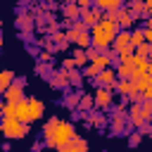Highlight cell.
<instances>
[{
  "label": "cell",
  "instance_id": "1",
  "mask_svg": "<svg viewBox=\"0 0 152 152\" xmlns=\"http://www.w3.org/2000/svg\"><path fill=\"white\" fill-rule=\"evenodd\" d=\"M43 138H45V145H48V147L62 150V147L71 145L76 135H74V126H71L69 121L50 119V121L45 124V128H43Z\"/></svg>",
  "mask_w": 152,
  "mask_h": 152
},
{
  "label": "cell",
  "instance_id": "2",
  "mask_svg": "<svg viewBox=\"0 0 152 152\" xmlns=\"http://www.w3.org/2000/svg\"><path fill=\"white\" fill-rule=\"evenodd\" d=\"M116 33H119V21L116 19H107V17L90 28V38H93V45L97 50H107L114 43Z\"/></svg>",
  "mask_w": 152,
  "mask_h": 152
},
{
  "label": "cell",
  "instance_id": "3",
  "mask_svg": "<svg viewBox=\"0 0 152 152\" xmlns=\"http://www.w3.org/2000/svg\"><path fill=\"white\" fill-rule=\"evenodd\" d=\"M112 57H114V55L88 50V62H90V64H88V69H86V76H93V78H97V76H100V71L109 69V62H112Z\"/></svg>",
  "mask_w": 152,
  "mask_h": 152
},
{
  "label": "cell",
  "instance_id": "4",
  "mask_svg": "<svg viewBox=\"0 0 152 152\" xmlns=\"http://www.w3.org/2000/svg\"><path fill=\"white\" fill-rule=\"evenodd\" d=\"M66 36H69V40H71V43H76L81 50H86V48L93 43V38H90V33L86 31V24H83V21H76Z\"/></svg>",
  "mask_w": 152,
  "mask_h": 152
},
{
  "label": "cell",
  "instance_id": "5",
  "mask_svg": "<svg viewBox=\"0 0 152 152\" xmlns=\"http://www.w3.org/2000/svg\"><path fill=\"white\" fill-rule=\"evenodd\" d=\"M2 133L14 140V138H24L28 133V124H21L19 119H2Z\"/></svg>",
  "mask_w": 152,
  "mask_h": 152
},
{
  "label": "cell",
  "instance_id": "6",
  "mask_svg": "<svg viewBox=\"0 0 152 152\" xmlns=\"http://www.w3.org/2000/svg\"><path fill=\"white\" fill-rule=\"evenodd\" d=\"M114 52L124 55V52H133V43H131V33L128 31H119L114 38Z\"/></svg>",
  "mask_w": 152,
  "mask_h": 152
},
{
  "label": "cell",
  "instance_id": "7",
  "mask_svg": "<svg viewBox=\"0 0 152 152\" xmlns=\"http://www.w3.org/2000/svg\"><path fill=\"white\" fill-rule=\"evenodd\" d=\"M24 100V88H21V81H14L7 90H5V102H21Z\"/></svg>",
  "mask_w": 152,
  "mask_h": 152
},
{
  "label": "cell",
  "instance_id": "8",
  "mask_svg": "<svg viewBox=\"0 0 152 152\" xmlns=\"http://www.w3.org/2000/svg\"><path fill=\"white\" fill-rule=\"evenodd\" d=\"M81 17H83V24L93 28L95 24H100V21H102V10H97V7H90V10H86Z\"/></svg>",
  "mask_w": 152,
  "mask_h": 152
},
{
  "label": "cell",
  "instance_id": "9",
  "mask_svg": "<svg viewBox=\"0 0 152 152\" xmlns=\"http://www.w3.org/2000/svg\"><path fill=\"white\" fill-rule=\"evenodd\" d=\"M93 97H95V104L97 107H109L112 104V88H100Z\"/></svg>",
  "mask_w": 152,
  "mask_h": 152
},
{
  "label": "cell",
  "instance_id": "10",
  "mask_svg": "<svg viewBox=\"0 0 152 152\" xmlns=\"http://www.w3.org/2000/svg\"><path fill=\"white\" fill-rule=\"evenodd\" d=\"M14 119H19L21 124H28L31 121V109H28V100H21V102H17V116Z\"/></svg>",
  "mask_w": 152,
  "mask_h": 152
},
{
  "label": "cell",
  "instance_id": "11",
  "mask_svg": "<svg viewBox=\"0 0 152 152\" xmlns=\"http://www.w3.org/2000/svg\"><path fill=\"white\" fill-rule=\"evenodd\" d=\"M28 109H31V121H38V119L43 116V109H45V107H43V102H40L38 97H31V100H28Z\"/></svg>",
  "mask_w": 152,
  "mask_h": 152
},
{
  "label": "cell",
  "instance_id": "12",
  "mask_svg": "<svg viewBox=\"0 0 152 152\" xmlns=\"http://www.w3.org/2000/svg\"><path fill=\"white\" fill-rule=\"evenodd\" d=\"M128 114H131V121H133L135 126H142V124H145V121L150 119V116H147V114L142 112V107H138V104H133Z\"/></svg>",
  "mask_w": 152,
  "mask_h": 152
},
{
  "label": "cell",
  "instance_id": "13",
  "mask_svg": "<svg viewBox=\"0 0 152 152\" xmlns=\"http://www.w3.org/2000/svg\"><path fill=\"white\" fill-rule=\"evenodd\" d=\"M95 81H97V83H102L104 88H112V90H114V71H112V69L100 71V76H97Z\"/></svg>",
  "mask_w": 152,
  "mask_h": 152
},
{
  "label": "cell",
  "instance_id": "14",
  "mask_svg": "<svg viewBox=\"0 0 152 152\" xmlns=\"http://www.w3.org/2000/svg\"><path fill=\"white\" fill-rule=\"evenodd\" d=\"M95 7L104 12H116L121 7V0H95Z\"/></svg>",
  "mask_w": 152,
  "mask_h": 152
},
{
  "label": "cell",
  "instance_id": "15",
  "mask_svg": "<svg viewBox=\"0 0 152 152\" xmlns=\"http://www.w3.org/2000/svg\"><path fill=\"white\" fill-rule=\"evenodd\" d=\"M119 93H121V95H133V93H140V90H138L135 81L126 78V81H121V83H119Z\"/></svg>",
  "mask_w": 152,
  "mask_h": 152
},
{
  "label": "cell",
  "instance_id": "16",
  "mask_svg": "<svg viewBox=\"0 0 152 152\" xmlns=\"http://www.w3.org/2000/svg\"><path fill=\"white\" fill-rule=\"evenodd\" d=\"M135 86H138V90H140V93L150 90V88H152V74H145V76H140V78L135 81Z\"/></svg>",
  "mask_w": 152,
  "mask_h": 152
},
{
  "label": "cell",
  "instance_id": "17",
  "mask_svg": "<svg viewBox=\"0 0 152 152\" xmlns=\"http://www.w3.org/2000/svg\"><path fill=\"white\" fill-rule=\"evenodd\" d=\"M12 83H14V74H12V71H2V76H0V90L5 93Z\"/></svg>",
  "mask_w": 152,
  "mask_h": 152
},
{
  "label": "cell",
  "instance_id": "18",
  "mask_svg": "<svg viewBox=\"0 0 152 152\" xmlns=\"http://www.w3.org/2000/svg\"><path fill=\"white\" fill-rule=\"evenodd\" d=\"M116 19H119V24L126 26V28L133 24V19H131V10H121V12H116Z\"/></svg>",
  "mask_w": 152,
  "mask_h": 152
},
{
  "label": "cell",
  "instance_id": "19",
  "mask_svg": "<svg viewBox=\"0 0 152 152\" xmlns=\"http://www.w3.org/2000/svg\"><path fill=\"white\" fill-rule=\"evenodd\" d=\"M17 116V102H5L2 107V119H14Z\"/></svg>",
  "mask_w": 152,
  "mask_h": 152
},
{
  "label": "cell",
  "instance_id": "20",
  "mask_svg": "<svg viewBox=\"0 0 152 152\" xmlns=\"http://www.w3.org/2000/svg\"><path fill=\"white\" fill-rule=\"evenodd\" d=\"M64 14H66L69 19H78V17L83 14V10H81L78 5H66V10H64Z\"/></svg>",
  "mask_w": 152,
  "mask_h": 152
},
{
  "label": "cell",
  "instance_id": "21",
  "mask_svg": "<svg viewBox=\"0 0 152 152\" xmlns=\"http://www.w3.org/2000/svg\"><path fill=\"white\" fill-rule=\"evenodd\" d=\"M131 43H133V48H138V45L147 43V40H145V31H140V28H138V31H133V33H131Z\"/></svg>",
  "mask_w": 152,
  "mask_h": 152
},
{
  "label": "cell",
  "instance_id": "22",
  "mask_svg": "<svg viewBox=\"0 0 152 152\" xmlns=\"http://www.w3.org/2000/svg\"><path fill=\"white\" fill-rule=\"evenodd\" d=\"M64 83H71V81H69V71H59V74H55L52 86H64Z\"/></svg>",
  "mask_w": 152,
  "mask_h": 152
},
{
  "label": "cell",
  "instance_id": "23",
  "mask_svg": "<svg viewBox=\"0 0 152 152\" xmlns=\"http://www.w3.org/2000/svg\"><path fill=\"white\" fill-rule=\"evenodd\" d=\"M74 62H76V66L86 64V62H88V52H86V50H76V52H74Z\"/></svg>",
  "mask_w": 152,
  "mask_h": 152
},
{
  "label": "cell",
  "instance_id": "24",
  "mask_svg": "<svg viewBox=\"0 0 152 152\" xmlns=\"http://www.w3.org/2000/svg\"><path fill=\"white\" fill-rule=\"evenodd\" d=\"M135 55H140V57H150V55H152V45H150V43H142V45H138Z\"/></svg>",
  "mask_w": 152,
  "mask_h": 152
},
{
  "label": "cell",
  "instance_id": "25",
  "mask_svg": "<svg viewBox=\"0 0 152 152\" xmlns=\"http://www.w3.org/2000/svg\"><path fill=\"white\" fill-rule=\"evenodd\" d=\"M71 145H74L78 152H88V142H86L83 138H74V142H71Z\"/></svg>",
  "mask_w": 152,
  "mask_h": 152
},
{
  "label": "cell",
  "instance_id": "26",
  "mask_svg": "<svg viewBox=\"0 0 152 152\" xmlns=\"http://www.w3.org/2000/svg\"><path fill=\"white\" fill-rule=\"evenodd\" d=\"M142 31H145V40L152 45V21H150V24H147V28H142Z\"/></svg>",
  "mask_w": 152,
  "mask_h": 152
},
{
  "label": "cell",
  "instance_id": "27",
  "mask_svg": "<svg viewBox=\"0 0 152 152\" xmlns=\"http://www.w3.org/2000/svg\"><path fill=\"white\" fill-rule=\"evenodd\" d=\"M133 12H142L145 10V2H140V0H133V7H131Z\"/></svg>",
  "mask_w": 152,
  "mask_h": 152
},
{
  "label": "cell",
  "instance_id": "28",
  "mask_svg": "<svg viewBox=\"0 0 152 152\" xmlns=\"http://www.w3.org/2000/svg\"><path fill=\"white\" fill-rule=\"evenodd\" d=\"M93 102H95V97H90V95H86V97H83V100H81V107H83V109H86V107H90V104H93Z\"/></svg>",
  "mask_w": 152,
  "mask_h": 152
},
{
  "label": "cell",
  "instance_id": "29",
  "mask_svg": "<svg viewBox=\"0 0 152 152\" xmlns=\"http://www.w3.org/2000/svg\"><path fill=\"white\" fill-rule=\"evenodd\" d=\"M90 2H93V0H76V5H78L83 12H86V10H90Z\"/></svg>",
  "mask_w": 152,
  "mask_h": 152
},
{
  "label": "cell",
  "instance_id": "30",
  "mask_svg": "<svg viewBox=\"0 0 152 152\" xmlns=\"http://www.w3.org/2000/svg\"><path fill=\"white\" fill-rule=\"evenodd\" d=\"M52 38H55V43H59V45H62V43H64V40L69 38V36H66V33H55Z\"/></svg>",
  "mask_w": 152,
  "mask_h": 152
},
{
  "label": "cell",
  "instance_id": "31",
  "mask_svg": "<svg viewBox=\"0 0 152 152\" xmlns=\"http://www.w3.org/2000/svg\"><path fill=\"white\" fill-rule=\"evenodd\" d=\"M69 81H71V83H78V81H81V76H78L76 71H69Z\"/></svg>",
  "mask_w": 152,
  "mask_h": 152
},
{
  "label": "cell",
  "instance_id": "32",
  "mask_svg": "<svg viewBox=\"0 0 152 152\" xmlns=\"http://www.w3.org/2000/svg\"><path fill=\"white\" fill-rule=\"evenodd\" d=\"M128 142H131V145H138V142H140V135H131Z\"/></svg>",
  "mask_w": 152,
  "mask_h": 152
},
{
  "label": "cell",
  "instance_id": "33",
  "mask_svg": "<svg viewBox=\"0 0 152 152\" xmlns=\"http://www.w3.org/2000/svg\"><path fill=\"white\" fill-rule=\"evenodd\" d=\"M59 152H78V150H76V147H74V145H66V147H62V150H59Z\"/></svg>",
  "mask_w": 152,
  "mask_h": 152
},
{
  "label": "cell",
  "instance_id": "34",
  "mask_svg": "<svg viewBox=\"0 0 152 152\" xmlns=\"http://www.w3.org/2000/svg\"><path fill=\"white\" fill-rule=\"evenodd\" d=\"M66 102H69V104H78V95H71Z\"/></svg>",
  "mask_w": 152,
  "mask_h": 152
},
{
  "label": "cell",
  "instance_id": "35",
  "mask_svg": "<svg viewBox=\"0 0 152 152\" xmlns=\"http://www.w3.org/2000/svg\"><path fill=\"white\" fill-rule=\"evenodd\" d=\"M145 7L150 10V7H152V0H145Z\"/></svg>",
  "mask_w": 152,
  "mask_h": 152
},
{
  "label": "cell",
  "instance_id": "36",
  "mask_svg": "<svg viewBox=\"0 0 152 152\" xmlns=\"http://www.w3.org/2000/svg\"><path fill=\"white\" fill-rule=\"evenodd\" d=\"M147 14H150V21H152V7H150V10H147Z\"/></svg>",
  "mask_w": 152,
  "mask_h": 152
}]
</instances>
